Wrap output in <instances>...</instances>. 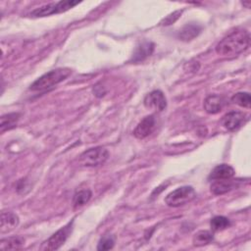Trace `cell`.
I'll return each mask as SVG.
<instances>
[{
  "label": "cell",
  "instance_id": "cell-1",
  "mask_svg": "<svg viewBox=\"0 0 251 251\" xmlns=\"http://www.w3.org/2000/svg\"><path fill=\"white\" fill-rule=\"evenodd\" d=\"M250 35L245 29H235L224 37L216 46V52L223 57H233L248 49Z\"/></svg>",
  "mask_w": 251,
  "mask_h": 251
},
{
  "label": "cell",
  "instance_id": "cell-2",
  "mask_svg": "<svg viewBox=\"0 0 251 251\" xmlns=\"http://www.w3.org/2000/svg\"><path fill=\"white\" fill-rule=\"evenodd\" d=\"M72 73V70L69 68H58L52 70L40 77H38L30 86L29 89L32 91H46L58 83L65 80Z\"/></svg>",
  "mask_w": 251,
  "mask_h": 251
},
{
  "label": "cell",
  "instance_id": "cell-3",
  "mask_svg": "<svg viewBox=\"0 0 251 251\" xmlns=\"http://www.w3.org/2000/svg\"><path fill=\"white\" fill-rule=\"evenodd\" d=\"M195 197L196 191L194 188L189 185H184L170 192L165 197V203L169 207H180L191 202Z\"/></svg>",
  "mask_w": 251,
  "mask_h": 251
},
{
  "label": "cell",
  "instance_id": "cell-4",
  "mask_svg": "<svg viewBox=\"0 0 251 251\" xmlns=\"http://www.w3.org/2000/svg\"><path fill=\"white\" fill-rule=\"evenodd\" d=\"M109 157L106 148L97 146L89 148L79 156V163L84 167H99L103 165Z\"/></svg>",
  "mask_w": 251,
  "mask_h": 251
},
{
  "label": "cell",
  "instance_id": "cell-5",
  "mask_svg": "<svg viewBox=\"0 0 251 251\" xmlns=\"http://www.w3.org/2000/svg\"><path fill=\"white\" fill-rule=\"evenodd\" d=\"M74 228V220L70 221L68 224H66L64 226H62L60 229H58L55 233H53L47 240H45L42 245V250H57L59 249L69 238Z\"/></svg>",
  "mask_w": 251,
  "mask_h": 251
},
{
  "label": "cell",
  "instance_id": "cell-6",
  "mask_svg": "<svg viewBox=\"0 0 251 251\" xmlns=\"http://www.w3.org/2000/svg\"><path fill=\"white\" fill-rule=\"evenodd\" d=\"M78 3H79L78 1H72V0H65V1H59L56 3H50L34 9L30 13V16L34 18H41V17L51 16L54 14L64 13L70 10L71 8L75 7Z\"/></svg>",
  "mask_w": 251,
  "mask_h": 251
},
{
  "label": "cell",
  "instance_id": "cell-7",
  "mask_svg": "<svg viewBox=\"0 0 251 251\" xmlns=\"http://www.w3.org/2000/svg\"><path fill=\"white\" fill-rule=\"evenodd\" d=\"M248 120L246 114L238 111H232L227 114H226L222 119V125L223 126L229 130L234 131L240 128Z\"/></svg>",
  "mask_w": 251,
  "mask_h": 251
},
{
  "label": "cell",
  "instance_id": "cell-8",
  "mask_svg": "<svg viewBox=\"0 0 251 251\" xmlns=\"http://www.w3.org/2000/svg\"><path fill=\"white\" fill-rule=\"evenodd\" d=\"M144 106L148 109L163 111L167 107V99L161 90H153L144 98Z\"/></svg>",
  "mask_w": 251,
  "mask_h": 251
},
{
  "label": "cell",
  "instance_id": "cell-9",
  "mask_svg": "<svg viewBox=\"0 0 251 251\" xmlns=\"http://www.w3.org/2000/svg\"><path fill=\"white\" fill-rule=\"evenodd\" d=\"M156 126V120L153 115L144 117L133 130V135L138 139H143L150 135Z\"/></svg>",
  "mask_w": 251,
  "mask_h": 251
},
{
  "label": "cell",
  "instance_id": "cell-10",
  "mask_svg": "<svg viewBox=\"0 0 251 251\" xmlns=\"http://www.w3.org/2000/svg\"><path fill=\"white\" fill-rule=\"evenodd\" d=\"M154 51V43L148 40H143L140 41L132 54V58L131 61L134 63H138L141 62L143 60H145L147 57H149Z\"/></svg>",
  "mask_w": 251,
  "mask_h": 251
},
{
  "label": "cell",
  "instance_id": "cell-11",
  "mask_svg": "<svg viewBox=\"0 0 251 251\" xmlns=\"http://www.w3.org/2000/svg\"><path fill=\"white\" fill-rule=\"evenodd\" d=\"M204 109L208 114H218L225 106V100L222 96L212 94L204 100Z\"/></svg>",
  "mask_w": 251,
  "mask_h": 251
},
{
  "label": "cell",
  "instance_id": "cell-12",
  "mask_svg": "<svg viewBox=\"0 0 251 251\" xmlns=\"http://www.w3.org/2000/svg\"><path fill=\"white\" fill-rule=\"evenodd\" d=\"M235 174L234 169L226 164H221L216 166L209 176V179H228L231 178Z\"/></svg>",
  "mask_w": 251,
  "mask_h": 251
},
{
  "label": "cell",
  "instance_id": "cell-13",
  "mask_svg": "<svg viewBox=\"0 0 251 251\" xmlns=\"http://www.w3.org/2000/svg\"><path fill=\"white\" fill-rule=\"evenodd\" d=\"M234 186H235V183L231 180V178L217 179V180H213V182L211 183L210 190L215 195H222L233 189Z\"/></svg>",
  "mask_w": 251,
  "mask_h": 251
},
{
  "label": "cell",
  "instance_id": "cell-14",
  "mask_svg": "<svg viewBox=\"0 0 251 251\" xmlns=\"http://www.w3.org/2000/svg\"><path fill=\"white\" fill-rule=\"evenodd\" d=\"M19 225V217L12 212H2L1 214V232H7Z\"/></svg>",
  "mask_w": 251,
  "mask_h": 251
},
{
  "label": "cell",
  "instance_id": "cell-15",
  "mask_svg": "<svg viewBox=\"0 0 251 251\" xmlns=\"http://www.w3.org/2000/svg\"><path fill=\"white\" fill-rule=\"evenodd\" d=\"M201 31V26L197 24L194 23H190L185 25L178 32V38L183 40V41H190L193 38H195L196 36H198V34Z\"/></svg>",
  "mask_w": 251,
  "mask_h": 251
},
{
  "label": "cell",
  "instance_id": "cell-16",
  "mask_svg": "<svg viewBox=\"0 0 251 251\" xmlns=\"http://www.w3.org/2000/svg\"><path fill=\"white\" fill-rule=\"evenodd\" d=\"M20 114L19 113H10L3 115L0 119V130L1 132H4L6 130H10L14 128L19 120H20Z\"/></svg>",
  "mask_w": 251,
  "mask_h": 251
},
{
  "label": "cell",
  "instance_id": "cell-17",
  "mask_svg": "<svg viewBox=\"0 0 251 251\" xmlns=\"http://www.w3.org/2000/svg\"><path fill=\"white\" fill-rule=\"evenodd\" d=\"M91 197H92V192L90 189L84 188V189L77 190L74 194V198H73L74 208L77 209V208L82 207L91 199Z\"/></svg>",
  "mask_w": 251,
  "mask_h": 251
},
{
  "label": "cell",
  "instance_id": "cell-18",
  "mask_svg": "<svg viewBox=\"0 0 251 251\" xmlns=\"http://www.w3.org/2000/svg\"><path fill=\"white\" fill-rule=\"evenodd\" d=\"M25 240L22 237L19 236H13L8 237L5 239H2L0 242V248L2 250H16L21 249L24 246Z\"/></svg>",
  "mask_w": 251,
  "mask_h": 251
},
{
  "label": "cell",
  "instance_id": "cell-19",
  "mask_svg": "<svg viewBox=\"0 0 251 251\" xmlns=\"http://www.w3.org/2000/svg\"><path fill=\"white\" fill-rule=\"evenodd\" d=\"M214 239V235L209 230H199L197 231L192 238L194 246H204L211 243Z\"/></svg>",
  "mask_w": 251,
  "mask_h": 251
},
{
  "label": "cell",
  "instance_id": "cell-20",
  "mask_svg": "<svg viewBox=\"0 0 251 251\" xmlns=\"http://www.w3.org/2000/svg\"><path fill=\"white\" fill-rule=\"evenodd\" d=\"M230 226V221L224 216H216L210 222V226L213 231H221Z\"/></svg>",
  "mask_w": 251,
  "mask_h": 251
},
{
  "label": "cell",
  "instance_id": "cell-21",
  "mask_svg": "<svg viewBox=\"0 0 251 251\" xmlns=\"http://www.w3.org/2000/svg\"><path fill=\"white\" fill-rule=\"evenodd\" d=\"M231 102L243 108H250L251 97L248 92H237L232 95Z\"/></svg>",
  "mask_w": 251,
  "mask_h": 251
},
{
  "label": "cell",
  "instance_id": "cell-22",
  "mask_svg": "<svg viewBox=\"0 0 251 251\" xmlns=\"http://www.w3.org/2000/svg\"><path fill=\"white\" fill-rule=\"evenodd\" d=\"M115 245V237L114 235L107 233L105 235H103L99 242H98V246L97 249L98 250H110L114 247Z\"/></svg>",
  "mask_w": 251,
  "mask_h": 251
},
{
  "label": "cell",
  "instance_id": "cell-23",
  "mask_svg": "<svg viewBox=\"0 0 251 251\" xmlns=\"http://www.w3.org/2000/svg\"><path fill=\"white\" fill-rule=\"evenodd\" d=\"M182 10H177V11H175L173 13H171L170 15H168L165 19L162 20V22L160 23L162 25H170L172 24H174L182 14Z\"/></svg>",
  "mask_w": 251,
  "mask_h": 251
},
{
  "label": "cell",
  "instance_id": "cell-24",
  "mask_svg": "<svg viewBox=\"0 0 251 251\" xmlns=\"http://www.w3.org/2000/svg\"><path fill=\"white\" fill-rule=\"evenodd\" d=\"M250 4H251V3H250V2H243V3H242V5H244V6H246V7H247V8H249V7H250Z\"/></svg>",
  "mask_w": 251,
  "mask_h": 251
}]
</instances>
